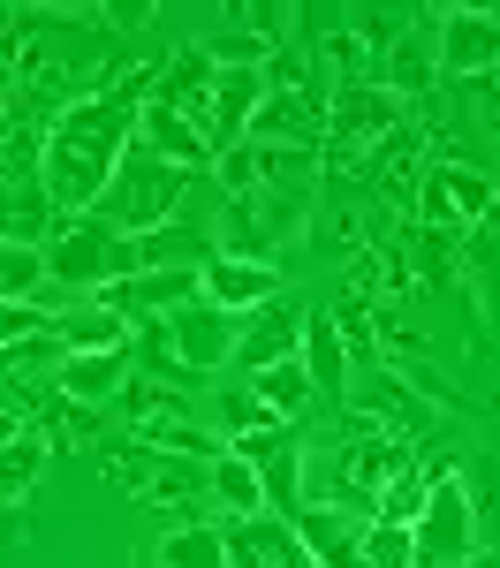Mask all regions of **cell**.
Listing matches in <instances>:
<instances>
[{"label":"cell","mask_w":500,"mask_h":568,"mask_svg":"<svg viewBox=\"0 0 500 568\" xmlns=\"http://www.w3.org/2000/svg\"><path fill=\"white\" fill-rule=\"evenodd\" d=\"M425 500H432V470L425 463H409V470H395V478L379 485V508H371V524H417L425 516Z\"/></svg>","instance_id":"4dcf8cb0"},{"label":"cell","mask_w":500,"mask_h":568,"mask_svg":"<svg viewBox=\"0 0 500 568\" xmlns=\"http://www.w3.org/2000/svg\"><path fill=\"white\" fill-rule=\"evenodd\" d=\"M440 77L448 84H478V77H493L500 69V16L493 8H440Z\"/></svg>","instance_id":"9c48e42d"},{"label":"cell","mask_w":500,"mask_h":568,"mask_svg":"<svg viewBox=\"0 0 500 568\" xmlns=\"http://www.w3.org/2000/svg\"><path fill=\"white\" fill-rule=\"evenodd\" d=\"M167 334H175V356L197 372V379H213V372H227L235 364V334H243V318L235 311H221V304H182L175 318H167Z\"/></svg>","instance_id":"30bf717a"},{"label":"cell","mask_w":500,"mask_h":568,"mask_svg":"<svg viewBox=\"0 0 500 568\" xmlns=\"http://www.w3.org/2000/svg\"><path fill=\"white\" fill-rule=\"evenodd\" d=\"M99 478L114 485V493H144V485L160 478V447H144V439H99Z\"/></svg>","instance_id":"f1b7e54d"},{"label":"cell","mask_w":500,"mask_h":568,"mask_svg":"<svg viewBox=\"0 0 500 568\" xmlns=\"http://www.w3.org/2000/svg\"><path fill=\"white\" fill-rule=\"evenodd\" d=\"M53 326H61V311H45V304H0V356L53 334Z\"/></svg>","instance_id":"f35d334b"},{"label":"cell","mask_w":500,"mask_h":568,"mask_svg":"<svg viewBox=\"0 0 500 568\" xmlns=\"http://www.w3.org/2000/svg\"><path fill=\"white\" fill-rule=\"evenodd\" d=\"M182 197H190V168H167V160H152L144 144H130L122 152V168H114V182H106V197L91 205V213L106 220L114 235H152V227H167V220L182 213Z\"/></svg>","instance_id":"7a4b0ae2"},{"label":"cell","mask_w":500,"mask_h":568,"mask_svg":"<svg viewBox=\"0 0 500 568\" xmlns=\"http://www.w3.org/2000/svg\"><path fill=\"white\" fill-rule=\"evenodd\" d=\"M304 349V311L296 304H258V311H243V334H235V372L243 379H258L266 364H288V356Z\"/></svg>","instance_id":"5bb4252c"},{"label":"cell","mask_w":500,"mask_h":568,"mask_svg":"<svg viewBox=\"0 0 500 568\" xmlns=\"http://www.w3.org/2000/svg\"><path fill=\"white\" fill-rule=\"evenodd\" d=\"M136 144H144L152 160H167V168H190V175H205V168H213L205 136L190 130L182 114H167V106H144V114H136Z\"/></svg>","instance_id":"603a6c76"},{"label":"cell","mask_w":500,"mask_h":568,"mask_svg":"<svg viewBox=\"0 0 500 568\" xmlns=\"http://www.w3.org/2000/svg\"><path fill=\"white\" fill-rule=\"evenodd\" d=\"M130 273H144L136 265V243L114 235L99 213H76L45 235V281H61V288H91L99 296L106 281H130Z\"/></svg>","instance_id":"3957f363"},{"label":"cell","mask_w":500,"mask_h":568,"mask_svg":"<svg viewBox=\"0 0 500 568\" xmlns=\"http://www.w3.org/2000/svg\"><path fill=\"white\" fill-rule=\"evenodd\" d=\"M349 417L371 425V433L402 439V447H425V439H440V417H432V402L409 387L402 372H387V364H371L357 387H349Z\"/></svg>","instance_id":"8992f818"},{"label":"cell","mask_w":500,"mask_h":568,"mask_svg":"<svg viewBox=\"0 0 500 568\" xmlns=\"http://www.w3.org/2000/svg\"><path fill=\"white\" fill-rule=\"evenodd\" d=\"M364 568H417V538L402 524H364Z\"/></svg>","instance_id":"74e56055"},{"label":"cell","mask_w":500,"mask_h":568,"mask_svg":"<svg viewBox=\"0 0 500 568\" xmlns=\"http://www.w3.org/2000/svg\"><path fill=\"white\" fill-rule=\"evenodd\" d=\"M136 364H144V379L152 387H167V394H190V387H205L190 364L175 356V334H167V318H136Z\"/></svg>","instance_id":"4316f807"},{"label":"cell","mask_w":500,"mask_h":568,"mask_svg":"<svg viewBox=\"0 0 500 568\" xmlns=\"http://www.w3.org/2000/svg\"><path fill=\"white\" fill-rule=\"evenodd\" d=\"M152 568H227V530L221 524H175L152 546Z\"/></svg>","instance_id":"83f0119b"},{"label":"cell","mask_w":500,"mask_h":568,"mask_svg":"<svg viewBox=\"0 0 500 568\" xmlns=\"http://www.w3.org/2000/svg\"><path fill=\"white\" fill-rule=\"evenodd\" d=\"M0 114H23V77H16L8 53H0Z\"/></svg>","instance_id":"ab89813d"},{"label":"cell","mask_w":500,"mask_h":568,"mask_svg":"<svg viewBox=\"0 0 500 568\" xmlns=\"http://www.w3.org/2000/svg\"><path fill=\"white\" fill-rule=\"evenodd\" d=\"M318 61L334 69V84H364V77H371V45H364L349 23H334V31L318 39Z\"/></svg>","instance_id":"8d00e7d4"},{"label":"cell","mask_w":500,"mask_h":568,"mask_svg":"<svg viewBox=\"0 0 500 568\" xmlns=\"http://www.w3.org/2000/svg\"><path fill=\"white\" fill-rule=\"evenodd\" d=\"M395 243H402L409 258V281L417 288H455L462 281V235H448V227H395Z\"/></svg>","instance_id":"44dd1931"},{"label":"cell","mask_w":500,"mask_h":568,"mask_svg":"<svg viewBox=\"0 0 500 568\" xmlns=\"http://www.w3.org/2000/svg\"><path fill=\"white\" fill-rule=\"evenodd\" d=\"M455 568H500V554H470V561H455Z\"/></svg>","instance_id":"7bdbcfd3"},{"label":"cell","mask_w":500,"mask_h":568,"mask_svg":"<svg viewBox=\"0 0 500 568\" xmlns=\"http://www.w3.org/2000/svg\"><path fill=\"white\" fill-rule=\"evenodd\" d=\"M432 39H440V8H425L402 39L379 53V84L395 91L402 106H425V99H432V77H440V53H432Z\"/></svg>","instance_id":"4fadbf2b"},{"label":"cell","mask_w":500,"mask_h":568,"mask_svg":"<svg viewBox=\"0 0 500 568\" xmlns=\"http://www.w3.org/2000/svg\"><path fill=\"white\" fill-rule=\"evenodd\" d=\"M45 160V122L23 106V114H0V175H39Z\"/></svg>","instance_id":"1f68e13d"},{"label":"cell","mask_w":500,"mask_h":568,"mask_svg":"<svg viewBox=\"0 0 500 568\" xmlns=\"http://www.w3.org/2000/svg\"><path fill=\"white\" fill-rule=\"evenodd\" d=\"M136 114L130 99H114V91H99L84 106H61L53 122H45V160H39V182L45 197H53V213L76 220L91 213L99 197H106V182L122 168V152L136 144Z\"/></svg>","instance_id":"6da1fadb"},{"label":"cell","mask_w":500,"mask_h":568,"mask_svg":"<svg viewBox=\"0 0 500 568\" xmlns=\"http://www.w3.org/2000/svg\"><path fill=\"white\" fill-rule=\"evenodd\" d=\"M251 387L273 402V417H312V402H318V394H312V372H304V356H288V364H266Z\"/></svg>","instance_id":"836d02e7"},{"label":"cell","mask_w":500,"mask_h":568,"mask_svg":"<svg viewBox=\"0 0 500 568\" xmlns=\"http://www.w3.org/2000/svg\"><path fill=\"white\" fill-rule=\"evenodd\" d=\"M409 288V258H402V243L387 235V243H364L357 258H349V296H364V304H402Z\"/></svg>","instance_id":"7402d4cb"},{"label":"cell","mask_w":500,"mask_h":568,"mask_svg":"<svg viewBox=\"0 0 500 568\" xmlns=\"http://www.w3.org/2000/svg\"><path fill=\"white\" fill-rule=\"evenodd\" d=\"M364 524L371 516H341V508H304L296 516V538L318 568H364Z\"/></svg>","instance_id":"d6986e66"},{"label":"cell","mask_w":500,"mask_h":568,"mask_svg":"<svg viewBox=\"0 0 500 568\" xmlns=\"http://www.w3.org/2000/svg\"><path fill=\"white\" fill-rule=\"evenodd\" d=\"M23 530H31L23 508H0V554H8V546H23Z\"/></svg>","instance_id":"60d3db41"},{"label":"cell","mask_w":500,"mask_h":568,"mask_svg":"<svg viewBox=\"0 0 500 568\" xmlns=\"http://www.w3.org/2000/svg\"><path fill=\"white\" fill-rule=\"evenodd\" d=\"M197 493H213V470L190 463V455H160V478L136 493V508H144V516H190Z\"/></svg>","instance_id":"cb8c5ba5"},{"label":"cell","mask_w":500,"mask_h":568,"mask_svg":"<svg viewBox=\"0 0 500 568\" xmlns=\"http://www.w3.org/2000/svg\"><path fill=\"white\" fill-rule=\"evenodd\" d=\"M213 258H221V243H213V227H205V220H167V227L136 235V265H144V273H175V265L205 273Z\"/></svg>","instance_id":"ac0fdd59"},{"label":"cell","mask_w":500,"mask_h":568,"mask_svg":"<svg viewBox=\"0 0 500 568\" xmlns=\"http://www.w3.org/2000/svg\"><path fill=\"white\" fill-rule=\"evenodd\" d=\"M486 122H493V130H500V69H493V77H486Z\"/></svg>","instance_id":"b9f144b4"},{"label":"cell","mask_w":500,"mask_h":568,"mask_svg":"<svg viewBox=\"0 0 500 568\" xmlns=\"http://www.w3.org/2000/svg\"><path fill=\"white\" fill-rule=\"evenodd\" d=\"M39 288H45V251L0 243V304H39Z\"/></svg>","instance_id":"d590c367"},{"label":"cell","mask_w":500,"mask_h":568,"mask_svg":"<svg viewBox=\"0 0 500 568\" xmlns=\"http://www.w3.org/2000/svg\"><path fill=\"white\" fill-rule=\"evenodd\" d=\"M409 538H417V568H455L478 554V500H470V470L455 455L432 463V500L409 524Z\"/></svg>","instance_id":"277c9868"},{"label":"cell","mask_w":500,"mask_h":568,"mask_svg":"<svg viewBox=\"0 0 500 568\" xmlns=\"http://www.w3.org/2000/svg\"><path fill=\"white\" fill-rule=\"evenodd\" d=\"M243 144H288V152H318L326 144V91H266V106L251 114V136Z\"/></svg>","instance_id":"8fae6325"},{"label":"cell","mask_w":500,"mask_h":568,"mask_svg":"<svg viewBox=\"0 0 500 568\" xmlns=\"http://www.w3.org/2000/svg\"><path fill=\"white\" fill-rule=\"evenodd\" d=\"M23 409L39 417L45 447H99V439H106V417H99L91 402H76V394H61V387H31Z\"/></svg>","instance_id":"e0dca14e"},{"label":"cell","mask_w":500,"mask_h":568,"mask_svg":"<svg viewBox=\"0 0 500 568\" xmlns=\"http://www.w3.org/2000/svg\"><path fill=\"white\" fill-rule=\"evenodd\" d=\"M493 213H500V190L478 168H462V160H448V168L432 160L425 182H417V205H409L417 227H448V235H478Z\"/></svg>","instance_id":"5b68a950"},{"label":"cell","mask_w":500,"mask_h":568,"mask_svg":"<svg viewBox=\"0 0 500 568\" xmlns=\"http://www.w3.org/2000/svg\"><path fill=\"white\" fill-rule=\"evenodd\" d=\"M213 84H221L213 53H205V45H182L175 61H160V84H152V106H167V114H182L190 130L205 136V130H213ZM205 152H213V144H205Z\"/></svg>","instance_id":"7c38bea8"},{"label":"cell","mask_w":500,"mask_h":568,"mask_svg":"<svg viewBox=\"0 0 500 568\" xmlns=\"http://www.w3.org/2000/svg\"><path fill=\"white\" fill-rule=\"evenodd\" d=\"M213 500H221L227 516H266V485H258V470L243 463V455H213Z\"/></svg>","instance_id":"f546056e"},{"label":"cell","mask_w":500,"mask_h":568,"mask_svg":"<svg viewBox=\"0 0 500 568\" xmlns=\"http://www.w3.org/2000/svg\"><path fill=\"white\" fill-rule=\"evenodd\" d=\"M213 402H221L227 439H235V433H273V425H288V417H273V402L251 387V379H243V387H213Z\"/></svg>","instance_id":"e575fe53"},{"label":"cell","mask_w":500,"mask_h":568,"mask_svg":"<svg viewBox=\"0 0 500 568\" xmlns=\"http://www.w3.org/2000/svg\"><path fill=\"white\" fill-rule=\"evenodd\" d=\"M197 296L205 304H221V311H258L280 296V265H258V258H213L205 273H197Z\"/></svg>","instance_id":"9a60e30c"},{"label":"cell","mask_w":500,"mask_h":568,"mask_svg":"<svg viewBox=\"0 0 500 568\" xmlns=\"http://www.w3.org/2000/svg\"><path fill=\"white\" fill-rule=\"evenodd\" d=\"M53 227H61V213H53V197H45L39 175H0V243L45 251Z\"/></svg>","instance_id":"2e32d148"},{"label":"cell","mask_w":500,"mask_h":568,"mask_svg":"<svg viewBox=\"0 0 500 568\" xmlns=\"http://www.w3.org/2000/svg\"><path fill=\"white\" fill-rule=\"evenodd\" d=\"M402 122H409V106L379 77L326 91V144H379V136H395Z\"/></svg>","instance_id":"ba28073f"},{"label":"cell","mask_w":500,"mask_h":568,"mask_svg":"<svg viewBox=\"0 0 500 568\" xmlns=\"http://www.w3.org/2000/svg\"><path fill=\"white\" fill-rule=\"evenodd\" d=\"M53 334H61V349L69 356H91V349H130V318H122V311H106L99 304V296H91L84 311H61V326H53Z\"/></svg>","instance_id":"484cf974"},{"label":"cell","mask_w":500,"mask_h":568,"mask_svg":"<svg viewBox=\"0 0 500 568\" xmlns=\"http://www.w3.org/2000/svg\"><path fill=\"white\" fill-rule=\"evenodd\" d=\"M122 379H130V349H91V356H69L53 387L99 409V402H114V394H122Z\"/></svg>","instance_id":"d4e9b609"},{"label":"cell","mask_w":500,"mask_h":568,"mask_svg":"<svg viewBox=\"0 0 500 568\" xmlns=\"http://www.w3.org/2000/svg\"><path fill=\"white\" fill-rule=\"evenodd\" d=\"M45 455H53V447H45L39 433H23L16 447H0V508H23V500H31V485H39Z\"/></svg>","instance_id":"d6a6232c"},{"label":"cell","mask_w":500,"mask_h":568,"mask_svg":"<svg viewBox=\"0 0 500 568\" xmlns=\"http://www.w3.org/2000/svg\"><path fill=\"white\" fill-rule=\"evenodd\" d=\"M227 455H243V463L258 470V485H266V516H280V524L304 516V439L288 433V425H273V433H235Z\"/></svg>","instance_id":"52a82bcc"},{"label":"cell","mask_w":500,"mask_h":568,"mask_svg":"<svg viewBox=\"0 0 500 568\" xmlns=\"http://www.w3.org/2000/svg\"><path fill=\"white\" fill-rule=\"evenodd\" d=\"M304 372H312L318 402H349V349H341V326L326 311H304Z\"/></svg>","instance_id":"ffe728a7"}]
</instances>
